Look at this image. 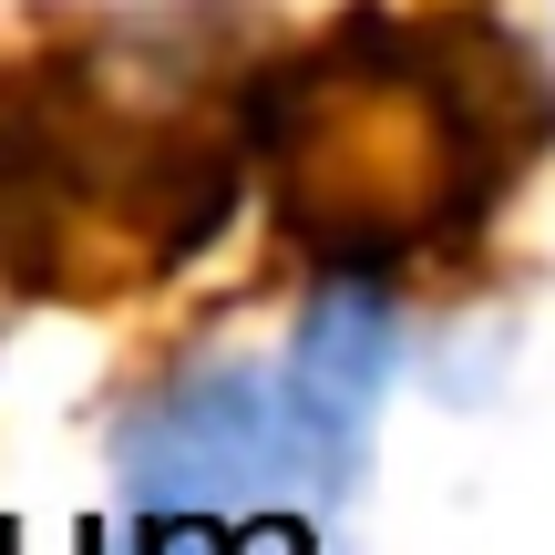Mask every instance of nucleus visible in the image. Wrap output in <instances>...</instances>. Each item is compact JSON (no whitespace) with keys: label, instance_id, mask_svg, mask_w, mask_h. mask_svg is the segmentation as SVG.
<instances>
[{"label":"nucleus","instance_id":"1","mask_svg":"<svg viewBox=\"0 0 555 555\" xmlns=\"http://www.w3.org/2000/svg\"><path fill=\"white\" fill-rule=\"evenodd\" d=\"M555 144L525 31L474 11H339L247 82V165L319 278H401L504 217Z\"/></svg>","mask_w":555,"mask_h":555},{"label":"nucleus","instance_id":"4","mask_svg":"<svg viewBox=\"0 0 555 555\" xmlns=\"http://www.w3.org/2000/svg\"><path fill=\"white\" fill-rule=\"evenodd\" d=\"M114 483L134 515H258L268 494H288L268 380L217 360V371L144 391L114 422Z\"/></svg>","mask_w":555,"mask_h":555},{"label":"nucleus","instance_id":"2","mask_svg":"<svg viewBox=\"0 0 555 555\" xmlns=\"http://www.w3.org/2000/svg\"><path fill=\"white\" fill-rule=\"evenodd\" d=\"M247 185V62L217 0H144L0 73V278L124 298L206 258Z\"/></svg>","mask_w":555,"mask_h":555},{"label":"nucleus","instance_id":"5","mask_svg":"<svg viewBox=\"0 0 555 555\" xmlns=\"http://www.w3.org/2000/svg\"><path fill=\"white\" fill-rule=\"evenodd\" d=\"M134 555H298V535H278L268 504L258 515H134Z\"/></svg>","mask_w":555,"mask_h":555},{"label":"nucleus","instance_id":"3","mask_svg":"<svg viewBox=\"0 0 555 555\" xmlns=\"http://www.w3.org/2000/svg\"><path fill=\"white\" fill-rule=\"evenodd\" d=\"M401 360V298L391 278H319L309 309L288 330V360L268 371L278 453H288V494L350 504L360 463H371V422Z\"/></svg>","mask_w":555,"mask_h":555}]
</instances>
